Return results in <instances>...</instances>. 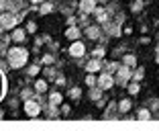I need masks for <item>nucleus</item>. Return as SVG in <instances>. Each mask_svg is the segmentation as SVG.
Returning <instances> with one entry per match:
<instances>
[{
    "label": "nucleus",
    "mask_w": 159,
    "mask_h": 131,
    "mask_svg": "<svg viewBox=\"0 0 159 131\" xmlns=\"http://www.w3.org/2000/svg\"><path fill=\"white\" fill-rule=\"evenodd\" d=\"M25 111H27L31 117H35V115H39V104L35 103V100H29V103L25 104Z\"/></svg>",
    "instance_id": "2"
},
{
    "label": "nucleus",
    "mask_w": 159,
    "mask_h": 131,
    "mask_svg": "<svg viewBox=\"0 0 159 131\" xmlns=\"http://www.w3.org/2000/svg\"><path fill=\"white\" fill-rule=\"evenodd\" d=\"M80 8L84 10V12H90V10H94V0H82Z\"/></svg>",
    "instance_id": "5"
},
{
    "label": "nucleus",
    "mask_w": 159,
    "mask_h": 131,
    "mask_svg": "<svg viewBox=\"0 0 159 131\" xmlns=\"http://www.w3.org/2000/svg\"><path fill=\"white\" fill-rule=\"evenodd\" d=\"M33 2H41V0H33Z\"/></svg>",
    "instance_id": "16"
},
{
    "label": "nucleus",
    "mask_w": 159,
    "mask_h": 131,
    "mask_svg": "<svg viewBox=\"0 0 159 131\" xmlns=\"http://www.w3.org/2000/svg\"><path fill=\"white\" fill-rule=\"evenodd\" d=\"M88 35H90V37H96V35H98V29H90V31H88Z\"/></svg>",
    "instance_id": "11"
},
{
    "label": "nucleus",
    "mask_w": 159,
    "mask_h": 131,
    "mask_svg": "<svg viewBox=\"0 0 159 131\" xmlns=\"http://www.w3.org/2000/svg\"><path fill=\"white\" fill-rule=\"evenodd\" d=\"M51 103L59 104V103H61V96H59V94H53V96H51Z\"/></svg>",
    "instance_id": "10"
},
{
    "label": "nucleus",
    "mask_w": 159,
    "mask_h": 131,
    "mask_svg": "<svg viewBox=\"0 0 159 131\" xmlns=\"http://www.w3.org/2000/svg\"><path fill=\"white\" fill-rule=\"evenodd\" d=\"M23 37H25L23 31H14V41H23Z\"/></svg>",
    "instance_id": "8"
},
{
    "label": "nucleus",
    "mask_w": 159,
    "mask_h": 131,
    "mask_svg": "<svg viewBox=\"0 0 159 131\" xmlns=\"http://www.w3.org/2000/svg\"><path fill=\"white\" fill-rule=\"evenodd\" d=\"M139 117H141V119H147V117H149V113H147V111H141Z\"/></svg>",
    "instance_id": "14"
},
{
    "label": "nucleus",
    "mask_w": 159,
    "mask_h": 131,
    "mask_svg": "<svg viewBox=\"0 0 159 131\" xmlns=\"http://www.w3.org/2000/svg\"><path fill=\"white\" fill-rule=\"evenodd\" d=\"M45 88H47V86H45V82H37V90H41V92H43Z\"/></svg>",
    "instance_id": "12"
},
{
    "label": "nucleus",
    "mask_w": 159,
    "mask_h": 131,
    "mask_svg": "<svg viewBox=\"0 0 159 131\" xmlns=\"http://www.w3.org/2000/svg\"><path fill=\"white\" fill-rule=\"evenodd\" d=\"M70 53H71V56H75V57L82 56V53H84V45H82V43H74V45L70 47Z\"/></svg>",
    "instance_id": "4"
},
{
    "label": "nucleus",
    "mask_w": 159,
    "mask_h": 131,
    "mask_svg": "<svg viewBox=\"0 0 159 131\" xmlns=\"http://www.w3.org/2000/svg\"><path fill=\"white\" fill-rule=\"evenodd\" d=\"M8 57H10V64H12L14 68H20V66L27 61V51H25V49H12Z\"/></svg>",
    "instance_id": "1"
},
{
    "label": "nucleus",
    "mask_w": 159,
    "mask_h": 131,
    "mask_svg": "<svg viewBox=\"0 0 159 131\" xmlns=\"http://www.w3.org/2000/svg\"><path fill=\"white\" fill-rule=\"evenodd\" d=\"M6 19H2V25H4V27H12L14 25V17L12 14H4Z\"/></svg>",
    "instance_id": "6"
},
{
    "label": "nucleus",
    "mask_w": 159,
    "mask_h": 131,
    "mask_svg": "<svg viewBox=\"0 0 159 131\" xmlns=\"http://www.w3.org/2000/svg\"><path fill=\"white\" fill-rule=\"evenodd\" d=\"M129 107H131V103H129V100H125V103L120 104V109H122V111H126V109H129Z\"/></svg>",
    "instance_id": "13"
},
{
    "label": "nucleus",
    "mask_w": 159,
    "mask_h": 131,
    "mask_svg": "<svg viewBox=\"0 0 159 131\" xmlns=\"http://www.w3.org/2000/svg\"><path fill=\"white\" fill-rule=\"evenodd\" d=\"M129 90H131V92H133V94H135V92H137V90H139V86H137V84H133V86H131V88H129Z\"/></svg>",
    "instance_id": "15"
},
{
    "label": "nucleus",
    "mask_w": 159,
    "mask_h": 131,
    "mask_svg": "<svg viewBox=\"0 0 159 131\" xmlns=\"http://www.w3.org/2000/svg\"><path fill=\"white\" fill-rule=\"evenodd\" d=\"M66 35H67V37H70V39H75V37H78V35H80V31H78V29H75V27H71V29H67V33H66Z\"/></svg>",
    "instance_id": "7"
},
{
    "label": "nucleus",
    "mask_w": 159,
    "mask_h": 131,
    "mask_svg": "<svg viewBox=\"0 0 159 131\" xmlns=\"http://www.w3.org/2000/svg\"><path fill=\"white\" fill-rule=\"evenodd\" d=\"M98 84H100V88H110V86H112V78H110V76L108 74H102L100 76V80H98Z\"/></svg>",
    "instance_id": "3"
},
{
    "label": "nucleus",
    "mask_w": 159,
    "mask_h": 131,
    "mask_svg": "<svg viewBox=\"0 0 159 131\" xmlns=\"http://www.w3.org/2000/svg\"><path fill=\"white\" fill-rule=\"evenodd\" d=\"M88 70H90V72L98 70V61H90V64H88Z\"/></svg>",
    "instance_id": "9"
}]
</instances>
